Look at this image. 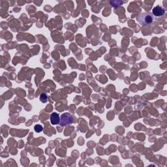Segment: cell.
I'll use <instances>...</instances> for the list:
<instances>
[{
    "instance_id": "6da1fadb",
    "label": "cell",
    "mask_w": 167,
    "mask_h": 167,
    "mask_svg": "<svg viewBox=\"0 0 167 167\" xmlns=\"http://www.w3.org/2000/svg\"><path fill=\"white\" fill-rule=\"evenodd\" d=\"M154 16L152 12H142L137 17V20L140 24L142 26H146L150 24H152L154 21Z\"/></svg>"
},
{
    "instance_id": "7a4b0ae2",
    "label": "cell",
    "mask_w": 167,
    "mask_h": 167,
    "mask_svg": "<svg viewBox=\"0 0 167 167\" xmlns=\"http://www.w3.org/2000/svg\"><path fill=\"white\" fill-rule=\"evenodd\" d=\"M73 118L72 115L70 113L65 112L61 116L60 124L62 126H65L70 125L73 123Z\"/></svg>"
},
{
    "instance_id": "3957f363",
    "label": "cell",
    "mask_w": 167,
    "mask_h": 167,
    "mask_svg": "<svg viewBox=\"0 0 167 167\" xmlns=\"http://www.w3.org/2000/svg\"><path fill=\"white\" fill-rule=\"evenodd\" d=\"M165 10L163 9V7H161L160 6H156L153 8L152 10V14L153 16H155V17H159L163 16L165 14Z\"/></svg>"
},
{
    "instance_id": "277c9868",
    "label": "cell",
    "mask_w": 167,
    "mask_h": 167,
    "mask_svg": "<svg viewBox=\"0 0 167 167\" xmlns=\"http://www.w3.org/2000/svg\"><path fill=\"white\" fill-rule=\"evenodd\" d=\"M50 122L52 125H58L60 122V117L56 112H53L50 115Z\"/></svg>"
},
{
    "instance_id": "5b68a950",
    "label": "cell",
    "mask_w": 167,
    "mask_h": 167,
    "mask_svg": "<svg viewBox=\"0 0 167 167\" xmlns=\"http://www.w3.org/2000/svg\"><path fill=\"white\" fill-rule=\"evenodd\" d=\"M34 129H35V132H41L43 130V127H42L41 125H36L34 127Z\"/></svg>"
},
{
    "instance_id": "8992f818",
    "label": "cell",
    "mask_w": 167,
    "mask_h": 167,
    "mask_svg": "<svg viewBox=\"0 0 167 167\" xmlns=\"http://www.w3.org/2000/svg\"><path fill=\"white\" fill-rule=\"evenodd\" d=\"M47 95L45 94H42L40 96V100L42 103H46L47 102Z\"/></svg>"
}]
</instances>
